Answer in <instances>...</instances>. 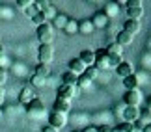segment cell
Masks as SVG:
<instances>
[{"label": "cell", "instance_id": "6da1fadb", "mask_svg": "<svg viewBox=\"0 0 151 132\" xmlns=\"http://www.w3.org/2000/svg\"><path fill=\"white\" fill-rule=\"evenodd\" d=\"M37 39L41 41V45H50L54 41V28H52L50 22H45V24L37 26Z\"/></svg>", "mask_w": 151, "mask_h": 132}, {"label": "cell", "instance_id": "7a4b0ae2", "mask_svg": "<svg viewBox=\"0 0 151 132\" xmlns=\"http://www.w3.org/2000/svg\"><path fill=\"white\" fill-rule=\"evenodd\" d=\"M144 15V6L140 0H129L127 2V19L138 21Z\"/></svg>", "mask_w": 151, "mask_h": 132}, {"label": "cell", "instance_id": "3957f363", "mask_svg": "<svg viewBox=\"0 0 151 132\" xmlns=\"http://www.w3.org/2000/svg\"><path fill=\"white\" fill-rule=\"evenodd\" d=\"M26 113H28L30 117H34V119L43 117V116H45V104L36 97L32 102H28V104H26Z\"/></svg>", "mask_w": 151, "mask_h": 132}, {"label": "cell", "instance_id": "277c9868", "mask_svg": "<svg viewBox=\"0 0 151 132\" xmlns=\"http://www.w3.org/2000/svg\"><path fill=\"white\" fill-rule=\"evenodd\" d=\"M52 58H54V49H52V45H39L37 49V64H45L49 65Z\"/></svg>", "mask_w": 151, "mask_h": 132}, {"label": "cell", "instance_id": "5b68a950", "mask_svg": "<svg viewBox=\"0 0 151 132\" xmlns=\"http://www.w3.org/2000/svg\"><path fill=\"white\" fill-rule=\"evenodd\" d=\"M93 52H95L97 71H99V69H110V58H108L106 50H104V49H97V50H93Z\"/></svg>", "mask_w": 151, "mask_h": 132}, {"label": "cell", "instance_id": "8992f818", "mask_svg": "<svg viewBox=\"0 0 151 132\" xmlns=\"http://www.w3.org/2000/svg\"><path fill=\"white\" fill-rule=\"evenodd\" d=\"M123 101H125V104H127V106H134V108H138V104L142 102V93H140L138 89L125 91V95H123Z\"/></svg>", "mask_w": 151, "mask_h": 132}, {"label": "cell", "instance_id": "52a82bcc", "mask_svg": "<svg viewBox=\"0 0 151 132\" xmlns=\"http://www.w3.org/2000/svg\"><path fill=\"white\" fill-rule=\"evenodd\" d=\"M65 123H67V119H65V116H63V113H60V112H52L50 116H49V127L56 128V130L63 128V127H65Z\"/></svg>", "mask_w": 151, "mask_h": 132}, {"label": "cell", "instance_id": "ba28073f", "mask_svg": "<svg viewBox=\"0 0 151 132\" xmlns=\"http://www.w3.org/2000/svg\"><path fill=\"white\" fill-rule=\"evenodd\" d=\"M123 119L125 123H134L140 119V108H134V106H127L123 110Z\"/></svg>", "mask_w": 151, "mask_h": 132}, {"label": "cell", "instance_id": "9c48e42d", "mask_svg": "<svg viewBox=\"0 0 151 132\" xmlns=\"http://www.w3.org/2000/svg\"><path fill=\"white\" fill-rule=\"evenodd\" d=\"M34 99H36V95H34V89H32V86H24V88L21 89V93H19V102L26 106L28 102H32Z\"/></svg>", "mask_w": 151, "mask_h": 132}, {"label": "cell", "instance_id": "30bf717a", "mask_svg": "<svg viewBox=\"0 0 151 132\" xmlns=\"http://www.w3.org/2000/svg\"><path fill=\"white\" fill-rule=\"evenodd\" d=\"M73 95H75V86H65V84H62L60 88H58V99H62V101H71Z\"/></svg>", "mask_w": 151, "mask_h": 132}, {"label": "cell", "instance_id": "8fae6325", "mask_svg": "<svg viewBox=\"0 0 151 132\" xmlns=\"http://www.w3.org/2000/svg\"><path fill=\"white\" fill-rule=\"evenodd\" d=\"M78 60L82 61L86 67H91V65L95 64V52H93V50H90V49H84L82 52H80Z\"/></svg>", "mask_w": 151, "mask_h": 132}, {"label": "cell", "instance_id": "7c38bea8", "mask_svg": "<svg viewBox=\"0 0 151 132\" xmlns=\"http://www.w3.org/2000/svg\"><path fill=\"white\" fill-rule=\"evenodd\" d=\"M116 71H118V74L121 78H127V76H131V74H134V67H132L129 61H121V64L116 67Z\"/></svg>", "mask_w": 151, "mask_h": 132}, {"label": "cell", "instance_id": "4fadbf2b", "mask_svg": "<svg viewBox=\"0 0 151 132\" xmlns=\"http://www.w3.org/2000/svg\"><path fill=\"white\" fill-rule=\"evenodd\" d=\"M69 71L71 73H75L77 76H80V74H84V71H86V65L80 61L78 58H73L71 61H69Z\"/></svg>", "mask_w": 151, "mask_h": 132}, {"label": "cell", "instance_id": "5bb4252c", "mask_svg": "<svg viewBox=\"0 0 151 132\" xmlns=\"http://www.w3.org/2000/svg\"><path fill=\"white\" fill-rule=\"evenodd\" d=\"M123 32L131 34V36H134V34H138V32H140V21L127 19V22H123Z\"/></svg>", "mask_w": 151, "mask_h": 132}, {"label": "cell", "instance_id": "9a60e30c", "mask_svg": "<svg viewBox=\"0 0 151 132\" xmlns=\"http://www.w3.org/2000/svg\"><path fill=\"white\" fill-rule=\"evenodd\" d=\"M90 22H91V26H93V28H97V26H99V28H103V26H106V22H108V17L104 15L103 11H101V13L97 11V13L93 15V19H91Z\"/></svg>", "mask_w": 151, "mask_h": 132}, {"label": "cell", "instance_id": "2e32d148", "mask_svg": "<svg viewBox=\"0 0 151 132\" xmlns=\"http://www.w3.org/2000/svg\"><path fill=\"white\" fill-rule=\"evenodd\" d=\"M116 43L119 45V47H125V45H131L132 43V36L131 34H127V32H118V36H116Z\"/></svg>", "mask_w": 151, "mask_h": 132}, {"label": "cell", "instance_id": "e0dca14e", "mask_svg": "<svg viewBox=\"0 0 151 132\" xmlns=\"http://www.w3.org/2000/svg\"><path fill=\"white\" fill-rule=\"evenodd\" d=\"M69 108H71V101H62V99L54 101V112H60L65 116V112H69Z\"/></svg>", "mask_w": 151, "mask_h": 132}, {"label": "cell", "instance_id": "ac0fdd59", "mask_svg": "<svg viewBox=\"0 0 151 132\" xmlns=\"http://www.w3.org/2000/svg\"><path fill=\"white\" fill-rule=\"evenodd\" d=\"M138 76L136 74H131V76H127V78H123V86H125V89L127 91H131V89H138Z\"/></svg>", "mask_w": 151, "mask_h": 132}, {"label": "cell", "instance_id": "d6986e66", "mask_svg": "<svg viewBox=\"0 0 151 132\" xmlns=\"http://www.w3.org/2000/svg\"><path fill=\"white\" fill-rule=\"evenodd\" d=\"M77 74H75V73H71V71H65V73H63L62 74V80H63V84H65V86H77Z\"/></svg>", "mask_w": 151, "mask_h": 132}, {"label": "cell", "instance_id": "ffe728a7", "mask_svg": "<svg viewBox=\"0 0 151 132\" xmlns=\"http://www.w3.org/2000/svg\"><path fill=\"white\" fill-rule=\"evenodd\" d=\"M121 49H123V47H119L118 43H112V45H108V47L104 49V50H106V54H108V56H114V58H121Z\"/></svg>", "mask_w": 151, "mask_h": 132}, {"label": "cell", "instance_id": "44dd1931", "mask_svg": "<svg viewBox=\"0 0 151 132\" xmlns=\"http://www.w3.org/2000/svg\"><path fill=\"white\" fill-rule=\"evenodd\" d=\"M34 74H37V76H43V78H47L49 74H50V69H49V65H45V64H37V67H36V73Z\"/></svg>", "mask_w": 151, "mask_h": 132}, {"label": "cell", "instance_id": "7402d4cb", "mask_svg": "<svg viewBox=\"0 0 151 132\" xmlns=\"http://www.w3.org/2000/svg\"><path fill=\"white\" fill-rule=\"evenodd\" d=\"M63 30H65L67 34H77L78 32V22L77 21H67L65 26H63Z\"/></svg>", "mask_w": 151, "mask_h": 132}, {"label": "cell", "instance_id": "603a6c76", "mask_svg": "<svg viewBox=\"0 0 151 132\" xmlns=\"http://www.w3.org/2000/svg\"><path fill=\"white\" fill-rule=\"evenodd\" d=\"M77 86H78V88H82V89H86V88H90V86H91V80L86 76V74H80V76L77 78Z\"/></svg>", "mask_w": 151, "mask_h": 132}, {"label": "cell", "instance_id": "cb8c5ba5", "mask_svg": "<svg viewBox=\"0 0 151 132\" xmlns=\"http://www.w3.org/2000/svg\"><path fill=\"white\" fill-rule=\"evenodd\" d=\"M30 82L34 88H43L45 84H47V78H43V76H37V74H34V76L30 78Z\"/></svg>", "mask_w": 151, "mask_h": 132}, {"label": "cell", "instance_id": "d4e9b609", "mask_svg": "<svg viewBox=\"0 0 151 132\" xmlns=\"http://www.w3.org/2000/svg\"><path fill=\"white\" fill-rule=\"evenodd\" d=\"M140 121H144L146 125H151V110H149V108L140 110Z\"/></svg>", "mask_w": 151, "mask_h": 132}, {"label": "cell", "instance_id": "484cf974", "mask_svg": "<svg viewBox=\"0 0 151 132\" xmlns=\"http://www.w3.org/2000/svg\"><path fill=\"white\" fill-rule=\"evenodd\" d=\"M112 132H134V127H132V123H123L119 127L112 128Z\"/></svg>", "mask_w": 151, "mask_h": 132}, {"label": "cell", "instance_id": "4316f807", "mask_svg": "<svg viewBox=\"0 0 151 132\" xmlns=\"http://www.w3.org/2000/svg\"><path fill=\"white\" fill-rule=\"evenodd\" d=\"M32 22H34L36 26H41V24H45V22H47V19H45V15L41 13V11H37V13L32 17Z\"/></svg>", "mask_w": 151, "mask_h": 132}, {"label": "cell", "instance_id": "83f0119b", "mask_svg": "<svg viewBox=\"0 0 151 132\" xmlns=\"http://www.w3.org/2000/svg\"><path fill=\"white\" fill-rule=\"evenodd\" d=\"M118 11H119V9H118V4H108V6H106V11H103V13L106 15V17H108V15H114V17H116V15H118Z\"/></svg>", "mask_w": 151, "mask_h": 132}, {"label": "cell", "instance_id": "f1b7e54d", "mask_svg": "<svg viewBox=\"0 0 151 132\" xmlns=\"http://www.w3.org/2000/svg\"><path fill=\"white\" fill-rule=\"evenodd\" d=\"M84 74H86V76H88V78L91 80V82H93V78L97 76V74H99V71H97V67H86Z\"/></svg>", "mask_w": 151, "mask_h": 132}, {"label": "cell", "instance_id": "f546056e", "mask_svg": "<svg viewBox=\"0 0 151 132\" xmlns=\"http://www.w3.org/2000/svg\"><path fill=\"white\" fill-rule=\"evenodd\" d=\"M41 13L45 15V19H54V17H56V9L52 8V6H49V8H45Z\"/></svg>", "mask_w": 151, "mask_h": 132}, {"label": "cell", "instance_id": "4dcf8cb0", "mask_svg": "<svg viewBox=\"0 0 151 132\" xmlns=\"http://www.w3.org/2000/svg\"><path fill=\"white\" fill-rule=\"evenodd\" d=\"M91 30H93L91 22H90V24H86V21H84V22H78V32H86V34H88V32H91Z\"/></svg>", "mask_w": 151, "mask_h": 132}, {"label": "cell", "instance_id": "1f68e13d", "mask_svg": "<svg viewBox=\"0 0 151 132\" xmlns=\"http://www.w3.org/2000/svg\"><path fill=\"white\" fill-rule=\"evenodd\" d=\"M6 80H8V71H6L2 65H0V86H4Z\"/></svg>", "mask_w": 151, "mask_h": 132}, {"label": "cell", "instance_id": "d6a6232c", "mask_svg": "<svg viewBox=\"0 0 151 132\" xmlns=\"http://www.w3.org/2000/svg\"><path fill=\"white\" fill-rule=\"evenodd\" d=\"M34 2L32 0H17V6H19V8H22V9H26V8H30Z\"/></svg>", "mask_w": 151, "mask_h": 132}, {"label": "cell", "instance_id": "836d02e7", "mask_svg": "<svg viewBox=\"0 0 151 132\" xmlns=\"http://www.w3.org/2000/svg\"><path fill=\"white\" fill-rule=\"evenodd\" d=\"M36 13H37V8H36V4H32L30 8H26V15L30 17V19H32V17L36 15Z\"/></svg>", "mask_w": 151, "mask_h": 132}, {"label": "cell", "instance_id": "e575fe53", "mask_svg": "<svg viewBox=\"0 0 151 132\" xmlns=\"http://www.w3.org/2000/svg\"><path fill=\"white\" fill-rule=\"evenodd\" d=\"M4 101H6V89H4V86H0V106L4 104Z\"/></svg>", "mask_w": 151, "mask_h": 132}, {"label": "cell", "instance_id": "d590c367", "mask_svg": "<svg viewBox=\"0 0 151 132\" xmlns=\"http://www.w3.org/2000/svg\"><path fill=\"white\" fill-rule=\"evenodd\" d=\"M65 22H67V21L63 19V17H58V22H56V26H58V28H63V26H65Z\"/></svg>", "mask_w": 151, "mask_h": 132}, {"label": "cell", "instance_id": "8d00e7d4", "mask_svg": "<svg viewBox=\"0 0 151 132\" xmlns=\"http://www.w3.org/2000/svg\"><path fill=\"white\" fill-rule=\"evenodd\" d=\"M97 132H112V128L106 125H101V127H97Z\"/></svg>", "mask_w": 151, "mask_h": 132}, {"label": "cell", "instance_id": "74e56055", "mask_svg": "<svg viewBox=\"0 0 151 132\" xmlns=\"http://www.w3.org/2000/svg\"><path fill=\"white\" fill-rule=\"evenodd\" d=\"M4 58H6V50H4V47H2V45H0V65H2Z\"/></svg>", "mask_w": 151, "mask_h": 132}, {"label": "cell", "instance_id": "f35d334b", "mask_svg": "<svg viewBox=\"0 0 151 132\" xmlns=\"http://www.w3.org/2000/svg\"><path fill=\"white\" fill-rule=\"evenodd\" d=\"M84 132H97V127H86Z\"/></svg>", "mask_w": 151, "mask_h": 132}, {"label": "cell", "instance_id": "ab89813d", "mask_svg": "<svg viewBox=\"0 0 151 132\" xmlns=\"http://www.w3.org/2000/svg\"><path fill=\"white\" fill-rule=\"evenodd\" d=\"M43 132H58V130H56V128H52V127H45Z\"/></svg>", "mask_w": 151, "mask_h": 132}, {"label": "cell", "instance_id": "60d3db41", "mask_svg": "<svg viewBox=\"0 0 151 132\" xmlns=\"http://www.w3.org/2000/svg\"><path fill=\"white\" fill-rule=\"evenodd\" d=\"M142 132H151V125H146V127L142 128Z\"/></svg>", "mask_w": 151, "mask_h": 132}, {"label": "cell", "instance_id": "b9f144b4", "mask_svg": "<svg viewBox=\"0 0 151 132\" xmlns=\"http://www.w3.org/2000/svg\"><path fill=\"white\" fill-rule=\"evenodd\" d=\"M146 108H149V110H151V97L147 99V106H146Z\"/></svg>", "mask_w": 151, "mask_h": 132}, {"label": "cell", "instance_id": "7bdbcfd3", "mask_svg": "<svg viewBox=\"0 0 151 132\" xmlns=\"http://www.w3.org/2000/svg\"><path fill=\"white\" fill-rule=\"evenodd\" d=\"M0 119H2V110H0Z\"/></svg>", "mask_w": 151, "mask_h": 132}, {"label": "cell", "instance_id": "ee69618b", "mask_svg": "<svg viewBox=\"0 0 151 132\" xmlns=\"http://www.w3.org/2000/svg\"><path fill=\"white\" fill-rule=\"evenodd\" d=\"M73 132H80V130H73Z\"/></svg>", "mask_w": 151, "mask_h": 132}]
</instances>
